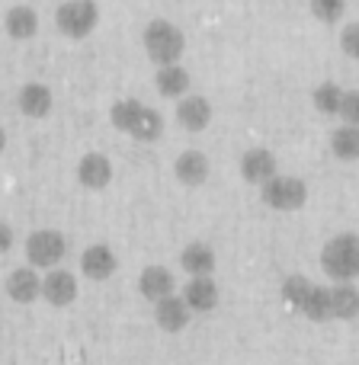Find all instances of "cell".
Instances as JSON below:
<instances>
[{
	"instance_id": "20",
	"label": "cell",
	"mask_w": 359,
	"mask_h": 365,
	"mask_svg": "<svg viewBox=\"0 0 359 365\" xmlns=\"http://www.w3.org/2000/svg\"><path fill=\"white\" fill-rule=\"evenodd\" d=\"M154 87L161 90V96H173V100H180V96H186V90H189V71L180 68V64L158 68V74H154Z\"/></svg>"
},
{
	"instance_id": "1",
	"label": "cell",
	"mask_w": 359,
	"mask_h": 365,
	"mask_svg": "<svg viewBox=\"0 0 359 365\" xmlns=\"http://www.w3.org/2000/svg\"><path fill=\"white\" fill-rule=\"evenodd\" d=\"M279 292H283V298L292 304V308H298L308 321H330V289H324V285H315L308 276H302V272H289V276L283 279V285H279Z\"/></svg>"
},
{
	"instance_id": "9",
	"label": "cell",
	"mask_w": 359,
	"mask_h": 365,
	"mask_svg": "<svg viewBox=\"0 0 359 365\" xmlns=\"http://www.w3.org/2000/svg\"><path fill=\"white\" fill-rule=\"evenodd\" d=\"M116 266H119V259H116L113 247H106V244H90L81 253V272L87 279H93V282L109 279L116 272Z\"/></svg>"
},
{
	"instance_id": "27",
	"label": "cell",
	"mask_w": 359,
	"mask_h": 365,
	"mask_svg": "<svg viewBox=\"0 0 359 365\" xmlns=\"http://www.w3.org/2000/svg\"><path fill=\"white\" fill-rule=\"evenodd\" d=\"M337 115L343 119V125H356L359 128V90H343V100Z\"/></svg>"
},
{
	"instance_id": "30",
	"label": "cell",
	"mask_w": 359,
	"mask_h": 365,
	"mask_svg": "<svg viewBox=\"0 0 359 365\" xmlns=\"http://www.w3.org/2000/svg\"><path fill=\"white\" fill-rule=\"evenodd\" d=\"M4 148H6V132L0 128V151H4Z\"/></svg>"
},
{
	"instance_id": "2",
	"label": "cell",
	"mask_w": 359,
	"mask_h": 365,
	"mask_svg": "<svg viewBox=\"0 0 359 365\" xmlns=\"http://www.w3.org/2000/svg\"><path fill=\"white\" fill-rule=\"evenodd\" d=\"M321 266L337 285L359 276V234L343 231L321 247Z\"/></svg>"
},
{
	"instance_id": "21",
	"label": "cell",
	"mask_w": 359,
	"mask_h": 365,
	"mask_svg": "<svg viewBox=\"0 0 359 365\" xmlns=\"http://www.w3.org/2000/svg\"><path fill=\"white\" fill-rule=\"evenodd\" d=\"M19 109L32 119H42V115L51 113V90L45 83H26L19 90Z\"/></svg>"
},
{
	"instance_id": "19",
	"label": "cell",
	"mask_w": 359,
	"mask_h": 365,
	"mask_svg": "<svg viewBox=\"0 0 359 365\" xmlns=\"http://www.w3.org/2000/svg\"><path fill=\"white\" fill-rule=\"evenodd\" d=\"M6 32H10L13 38H32L39 32V13L32 10V6L26 4H16L6 10V19H4Z\"/></svg>"
},
{
	"instance_id": "14",
	"label": "cell",
	"mask_w": 359,
	"mask_h": 365,
	"mask_svg": "<svg viewBox=\"0 0 359 365\" xmlns=\"http://www.w3.org/2000/svg\"><path fill=\"white\" fill-rule=\"evenodd\" d=\"M177 289V279L167 266H145L138 276V292L148 298V302H161V298L173 295Z\"/></svg>"
},
{
	"instance_id": "11",
	"label": "cell",
	"mask_w": 359,
	"mask_h": 365,
	"mask_svg": "<svg viewBox=\"0 0 359 365\" xmlns=\"http://www.w3.org/2000/svg\"><path fill=\"white\" fill-rule=\"evenodd\" d=\"M6 295L16 304H32L42 295V276H39L32 266H19L6 276Z\"/></svg>"
},
{
	"instance_id": "13",
	"label": "cell",
	"mask_w": 359,
	"mask_h": 365,
	"mask_svg": "<svg viewBox=\"0 0 359 365\" xmlns=\"http://www.w3.org/2000/svg\"><path fill=\"white\" fill-rule=\"evenodd\" d=\"M154 324H158L164 334H180L189 324V308L180 295H167L161 302H154Z\"/></svg>"
},
{
	"instance_id": "18",
	"label": "cell",
	"mask_w": 359,
	"mask_h": 365,
	"mask_svg": "<svg viewBox=\"0 0 359 365\" xmlns=\"http://www.w3.org/2000/svg\"><path fill=\"white\" fill-rule=\"evenodd\" d=\"M359 314V289L353 282H340L330 289V317L337 321H353Z\"/></svg>"
},
{
	"instance_id": "7",
	"label": "cell",
	"mask_w": 359,
	"mask_h": 365,
	"mask_svg": "<svg viewBox=\"0 0 359 365\" xmlns=\"http://www.w3.org/2000/svg\"><path fill=\"white\" fill-rule=\"evenodd\" d=\"M183 302H186L189 314H208L218 308V285L212 276H196L183 285Z\"/></svg>"
},
{
	"instance_id": "23",
	"label": "cell",
	"mask_w": 359,
	"mask_h": 365,
	"mask_svg": "<svg viewBox=\"0 0 359 365\" xmlns=\"http://www.w3.org/2000/svg\"><path fill=\"white\" fill-rule=\"evenodd\" d=\"M141 113H145V103L138 100H119L113 103V109H109V119H113V125L119 128V132H135V125H138Z\"/></svg>"
},
{
	"instance_id": "15",
	"label": "cell",
	"mask_w": 359,
	"mask_h": 365,
	"mask_svg": "<svg viewBox=\"0 0 359 365\" xmlns=\"http://www.w3.org/2000/svg\"><path fill=\"white\" fill-rule=\"evenodd\" d=\"M77 180H81V186H87V189L109 186V180H113V164H109V158L100 151L84 154L81 164H77Z\"/></svg>"
},
{
	"instance_id": "16",
	"label": "cell",
	"mask_w": 359,
	"mask_h": 365,
	"mask_svg": "<svg viewBox=\"0 0 359 365\" xmlns=\"http://www.w3.org/2000/svg\"><path fill=\"white\" fill-rule=\"evenodd\" d=\"M208 158L202 151H183L177 160H173V173L183 186H202L208 180Z\"/></svg>"
},
{
	"instance_id": "17",
	"label": "cell",
	"mask_w": 359,
	"mask_h": 365,
	"mask_svg": "<svg viewBox=\"0 0 359 365\" xmlns=\"http://www.w3.org/2000/svg\"><path fill=\"white\" fill-rule=\"evenodd\" d=\"M180 266L189 272V276H208V272L215 269V250L208 244H202V240H196V244H186L180 250Z\"/></svg>"
},
{
	"instance_id": "28",
	"label": "cell",
	"mask_w": 359,
	"mask_h": 365,
	"mask_svg": "<svg viewBox=\"0 0 359 365\" xmlns=\"http://www.w3.org/2000/svg\"><path fill=\"white\" fill-rule=\"evenodd\" d=\"M340 48L350 58H359V23H347L340 32Z\"/></svg>"
},
{
	"instance_id": "5",
	"label": "cell",
	"mask_w": 359,
	"mask_h": 365,
	"mask_svg": "<svg viewBox=\"0 0 359 365\" xmlns=\"http://www.w3.org/2000/svg\"><path fill=\"white\" fill-rule=\"evenodd\" d=\"M68 253V240L64 234L42 227V231H32L26 237V259H29L32 269H58V263Z\"/></svg>"
},
{
	"instance_id": "26",
	"label": "cell",
	"mask_w": 359,
	"mask_h": 365,
	"mask_svg": "<svg viewBox=\"0 0 359 365\" xmlns=\"http://www.w3.org/2000/svg\"><path fill=\"white\" fill-rule=\"evenodd\" d=\"M311 13L321 23H337L347 13V0H311Z\"/></svg>"
},
{
	"instance_id": "6",
	"label": "cell",
	"mask_w": 359,
	"mask_h": 365,
	"mask_svg": "<svg viewBox=\"0 0 359 365\" xmlns=\"http://www.w3.org/2000/svg\"><path fill=\"white\" fill-rule=\"evenodd\" d=\"M260 199L263 205L276 208V212H295L308 202V186L298 177H285V173H276L270 182L260 186Z\"/></svg>"
},
{
	"instance_id": "22",
	"label": "cell",
	"mask_w": 359,
	"mask_h": 365,
	"mask_svg": "<svg viewBox=\"0 0 359 365\" xmlns=\"http://www.w3.org/2000/svg\"><path fill=\"white\" fill-rule=\"evenodd\" d=\"M330 151L340 160H356L359 158V128L356 125H340L330 132Z\"/></svg>"
},
{
	"instance_id": "24",
	"label": "cell",
	"mask_w": 359,
	"mask_h": 365,
	"mask_svg": "<svg viewBox=\"0 0 359 365\" xmlns=\"http://www.w3.org/2000/svg\"><path fill=\"white\" fill-rule=\"evenodd\" d=\"M340 100H343V87L334 81H324L311 90V103H315V109L324 115H334L337 109H340Z\"/></svg>"
},
{
	"instance_id": "4",
	"label": "cell",
	"mask_w": 359,
	"mask_h": 365,
	"mask_svg": "<svg viewBox=\"0 0 359 365\" xmlns=\"http://www.w3.org/2000/svg\"><path fill=\"white\" fill-rule=\"evenodd\" d=\"M100 23V6L96 0H64L55 10V26L71 38H84Z\"/></svg>"
},
{
	"instance_id": "12",
	"label": "cell",
	"mask_w": 359,
	"mask_h": 365,
	"mask_svg": "<svg viewBox=\"0 0 359 365\" xmlns=\"http://www.w3.org/2000/svg\"><path fill=\"white\" fill-rule=\"evenodd\" d=\"M212 119V106H208L206 96L199 93H186L177 100V122L186 132H202Z\"/></svg>"
},
{
	"instance_id": "10",
	"label": "cell",
	"mask_w": 359,
	"mask_h": 365,
	"mask_svg": "<svg viewBox=\"0 0 359 365\" xmlns=\"http://www.w3.org/2000/svg\"><path fill=\"white\" fill-rule=\"evenodd\" d=\"M276 158H273V151H266V148H251V151H244V158H241V177L247 182H253V186H263V182H270L276 177Z\"/></svg>"
},
{
	"instance_id": "25",
	"label": "cell",
	"mask_w": 359,
	"mask_h": 365,
	"mask_svg": "<svg viewBox=\"0 0 359 365\" xmlns=\"http://www.w3.org/2000/svg\"><path fill=\"white\" fill-rule=\"evenodd\" d=\"M161 132H164V115H161L158 109L145 106V113H141V119H138V125H135L132 138H138V141H154V138H161Z\"/></svg>"
},
{
	"instance_id": "8",
	"label": "cell",
	"mask_w": 359,
	"mask_h": 365,
	"mask_svg": "<svg viewBox=\"0 0 359 365\" xmlns=\"http://www.w3.org/2000/svg\"><path fill=\"white\" fill-rule=\"evenodd\" d=\"M42 298L51 308H68L77 298V279L68 269H49L42 276Z\"/></svg>"
},
{
	"instance_id": "3",
	"label": "cell",
	"mask_w": 359,
	"mask_h": 365,
	"mask_svg": "<svg viewBox=\"0 0 359 365\" xmlns=\"http://www.w3.org/2000/svg\"><path fill=\"white\" fill-rule=\"evenodd\" d=\"M141 42H145L148 58H151L158 68L177 64L180 55H183V48H186V36H183V32L171 23V19H151V23L145 26V36H141Z\"/></svg>"
},
{
	"instance_id": "29",
	"label": "cell",
	"mask_w": 359,
	"mask_h": 365,
	"mask_svg": "<svg viewBox=\"0 0 359 365\" xmlns=\"http://www.w3.org/2000/svg\"><path fill=\"white\" fill-rule=\"evenodd\" d=\"M10 247H13V227L0 221V253H6Z\"/></svg>"
}]
</instances>
